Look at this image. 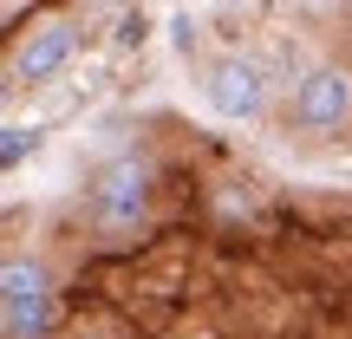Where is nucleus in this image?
I'll list each match as a JSON object with an SVG mask.
<instances>
[{
	"label": "nucleus",
	"mask_w": 352,
	"mask_h": 339,
	"mask_svg": "<svg viewBox=\"0 0 352 339\" xmlns=\"http://www.w3.org/2000/svg\"><path fill=\"white\" fill-rule=\"evenodd\" d=\"M151 196H157V164L144 151H118L111 164H98L91 183H85V209H91V222H98V235H111V241L144 228Z\"/></svg>",
	"instance_id": "obj_1"
},
{
	"label": "nucleus",
	"mask_w": 352,
	"mask_h": 339,
	"mask_svg": "<svg viewBox=\"0 0 352 339\" xmlns=\"http://www.w3.org/2000/svg\"><path fill=\"white\" fill-rule=\"evenodd\" d=\"M346 124H352V65H314L294 85L287 131H300V138H340Z\"/></svg>",
	"instance_id": "obj_2"
},
{
	"label": "nucleus",
	"mask_w": 352,
	"mask_h": 339,
	"mask_svg": "<svg viewBox=\"0 0 352 339\" xmlns=\"http://www.w3.org/2000/svg\"><path fill=\"white\" fill-rule=\"evenodd\" d=\"M202 98H209V111L235 118V124H248V118L267 111V98H274V78H267L261 59H248V52H228V59L209 65V78H202Z\"/></svg>",
	"instance_id": "obj_3"
},
{
	"label": "nucleus",
	"mask_w": 352,
	"mask_h": 339,
	"mask_svg": "<svg viewBox=\"0 0 352 339\" xmlns=\"http://www.w3.org/2000/svg\"><path fill=\"white\" fill-rule=\"evenodd\" d=\"M78 52V26L65 20V13H52V20H39L33 33L13 46V78L20 85H46V78H59L65 65H72Z\"/></svg>",
	"instance_id": "obj_4"
},
{
	"label": "nucleus",
	"mask_w": 352,
	"mask_h": 339,
	"mask_svg": "<svg viewBox=\"0 0 352 339\" xmlns=\"http://www.w3.org/2000/svg\"><path fill=\"white\" fill-rule=\"evenodd\" d=\"M39 294H59L52 261H46V254H33V248H7V254H0V307L39 300Z\"/></svg>",
	"instance_id": "obj_5"
},
{
	"label": "nucleus",
	"mask_w": 352,
	"mask_h": 339,
	"mask_svg": "<svg viewBox=\"0 0 352 339\" xmlns=\"http://www.w3.org/2000/svg\"><path fill=\"white\" fill-rule=\"evenodd\" d=\"M52 333H59V294L0 307V339H52Z\"/></svg>",
	"instance_id": "obj_6"
},
{
	"label": "nucleus",
	"mask_w": 352,
	"mask_h": 339,
	"mask_svg": "<svg viewBox=\"0 0 352 339\" xmlns=\"http://www.w3.org/2000/svg\"><path fill=\"white\" fill-rule=\"evenodd\" d=\"M26 151H39V131H0V170H13Z\"/></svg>",
	"instance_id": "obj_7"
}]
</instances>
